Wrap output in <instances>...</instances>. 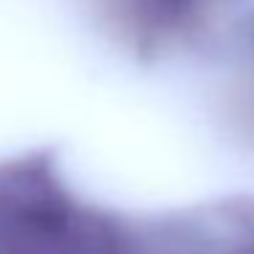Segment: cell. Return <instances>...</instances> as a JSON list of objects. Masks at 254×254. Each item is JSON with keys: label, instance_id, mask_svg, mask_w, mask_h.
<instances>
[{"label": "cell", "instance_id": "obj_2", "mask_svg": "<svg viewBox=\"0 0 254 254\" xmlns=\"http://www.w3.org/2000/svg\"><path fill=\"white\" fill-rule=\"evenodd\" d=\"M197 0H142L139 8L142 14L150 19V22H159V25H172L178 19H183L191 6Z\"/></svg>", "mask_w": 254, "mask_h": 254}, {"label": "cell", "instance_id": "obj_1", "mask_svg": "<svg viewBox=\"0 0 254 254\" xmlns=\"http://www.w3.org/2000/svg\"><path fill=\"white\" fill-rule=\"evenodd\" d=\"M0 254H121V243L44 164L14 161L0 167Z\"/></svg>", "mask_w": 254, "mask_h": 254}]
</instances>
